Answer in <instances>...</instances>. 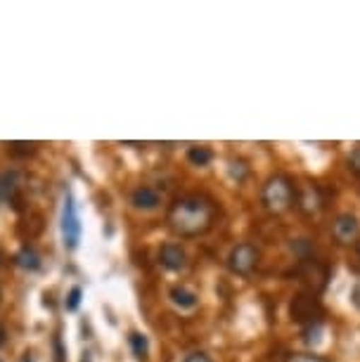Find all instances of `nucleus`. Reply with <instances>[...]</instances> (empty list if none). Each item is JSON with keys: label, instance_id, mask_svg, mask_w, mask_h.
I'll return each instance as SVG.
<instances>
[{"label": "nucleus", "instance_id": "dca6fc26", "mask_svg": "<svg viewBox=\"0 0 360 362\" xmlns=\"http://www.w3.org/2000/svg\"><path fill=\"white\" fill-rule=\"evenodd\" d=\"M79 305H81V286H74L69 296H66V310H76Z\"/></svg>", "mask_w": 360, "mask_h": 362}, {"label": "nucleus", "instance_id": "412c9836", "mask_svg": "<svg viewBox=\"0 0 360 362\" xmlns=\"http://www.w3.org/2000/svg\"><path fill=\"white\" fill-rule=\"evenodd\" d=\"M22 362H33V358H31V355H29V353H26V355H24V358H22Z\"/></svg>", "mask_w": 360, "mask_h": 362}, {"label": "nucleus", "instance_id": "f257e3e1", "mask_svg": "<svg viewBox=\"0 0 360 362\" xmlns=\"http://www.w3.org/2000/svg\"><path fill=\"white\" fill-rule=\"evenodd\" d=\"M166 225L178 237L207 235L216 225V204L202 194L180 197L171 204L166 214Z\"/></svg>", "mask_w": 360, "mask_h": 362}, {"label": "nucleus", "instance_id": "f8f14e48", "mask_svg": "<svg viewBox=\"0 0 360 362\" xmlns=\"http://www.w3.org/2000/svg\"><path fill=\"white\" fill-rule=\"evenodd\" d=\"M214 159V152L209 147H199V145H194V147H190L187 149V161L192 163V166H209Z\"/></svg>", "mask_w": 360, "mask_h": 362}, {"label": "nucleus", "instance_id": "f03ea898", "mask_svg": "<svg viewBox=\"0 0 360 362\" xmlns=\"http://www.w3.org/2000/svg\"><path fill=\"white\" fill-rule=\"evenodd\" d=\"M294 194H296L294 180L284 173H275L263 182L261 204L268 214L280 216V214H287V211L294 206Z\"/></svg>", "mask_w": 360, "mask_h": 362}, {"label": "nucleus", "instance_id": "423d86ee", "mask_svg": "<svg viewBox=\"0 0 360 362\" xmlns=\"http://www.w3.org/2000/svg\"><path fill=\"white\" fill-rule=\"evenodd\" d=\"M332 237H335L337 244H358L360 242V221L353 214H342L335 218L332 223Z\"/></svg>", "mask_w": 360, "mask_h": 362}, {"label": "nucleus", "instance_id": "2eb2a0df", "mask_svg": "<svg viewBox=\"0 0 360 362\" xmlns=\"http://www.w3.org/2000/svg\"><path fill=\"white\" fill-rule=\"evenodd\" d=\"M287 362H330V360L315 353H294V355H289Z\"/></svg>", "mask_w": 360, "mask_h": 362}, {"label": "nucleus", "instance_id": "b1692460", "mask_svg": "<svg viewBox=\"0 0 360 362\" xmlns=\"http://www.w3.org/2000/svg\"><path fill=\"white\" fill-rule=\"evenodd\" d=\"M0 362H3V360H0Z\"/></svg>", "mask_w": 360, "mask_h": 362}, {"label": "nucleus", "instance_id": "4be33fe9", "mask_svg": "<svg viewBox=\"0 0 360 362\" xmlns=\"http://www.w3.org/2000/svg\"><path fill=\"white\" fill-rule=\"evenodd\" d=\"M356 249H358V256H360V242L356 244Z\"/></svg>", "mask_w": 360, "mask_h": 362}, {"label": "nucleus", "instance_id": "6ab92c4d", "mask_svg": "<svg viewBox=\"0 0 360 362\" xmlns=\"http://www.w3.org/2000/svg\"><path fill=\"white\" fill-rule=\"evenodd\" d=\"M182 362H214L207 353H190Z\"/></svg>", "mask_w": 360, "mask_h": 362}, {"label": "nucleus", "instance_id": "5701e85b", "mask_svg": "<svg viewBox=\"0 0 360 362\" xmlns=\"http://www.w3.org/2000/svg\"><path fill=\"white\" fill-rule=\"evenodd\" d=\"M0 265H3V254H0Z\"/></svg>", "mask_w": 360, "mask_h": 362}, {"label": "nucleus", "instance_id": "aec40b11", "mask_svg": "<svg viewBox=\"0 0 360 362\" xmlns=\"http://www.w3.org/2000/svg\"><path fill=\"white\" fill-rule=\"evenodd\" d=\"M5 337H8V334H5V327H3V325H0V346H3V344H5Z\"/></svg>", "mask_w": 360, "mask_h": 362}, {"label": "nucleus", "instance_id": "4468645a", "mask_svg": "<svg viewBox=\"0 0 360 362\" xmlns=\"http://www.w3.org/2000/svg\"><path fill=\"white\" fill-rule=\"evenodd\" d=\"M128 341H131V346H133V353L138 355L140 360L145 358V355H147V339L142 337V334H131Z\"/></svg>", "mask_w": 360, "mask_h": 362}, {"label": "nucleus", "instance_id": "1a4fd4ad", "mask_svg": "<svg viewBox=\"0 0 360 362\" xmlns=\"http://www.w3.org/2000/svg\"><path fill=\"white\" fill-rule=\"evenodd\" d=\"M131 204L140 211H154V209H159V204H161V192L152 185H140L133 189Z\"/></svg>", "mask_w": 360, "mask_h": 362}, {"label": "nucleus", "instance_id": "9d476101", "mask_svg": "<svg viewBox=\"0 0 360 362\" xmlns=\"http://www.w3.org/2000/svg\"><path fill=\"white\" fill-rule=\"evenodd\" d=\"M168 296H171L175 308H180V310H192L197 308V303H199V296H197L192 289H187V286H173Z\"/></svg>", "mask_w": 360, "mask_h": 362}, {"label": "nucleus", "instance_id": "f3484780", "mask_svg": "<svg viewBox=\"0 0 360 362\" xmlns=\"http://www.w3.org/2000/svg\"><path fill=\"white\" fill-rule=\"evenodd\" d=\"M349 168H351V173L360 175V147H356L351 152V156H349Z\"/></svg>", "mask_w": 360, "mask_h": 362}, {"label": "nucleus", "instance_id": "39448f33", "mask_svg": "<svg viewBox=\"0 0 360 362\" xmlns=\"http://www.w3.org/2000/svg\"><path fill=\"white\" fill-rule=\"evenodd\" d=\"M62 239H64V247L74 251L79 247V239H81V223L76 216V206H74V197L66 194L64 197V209H62Z\"/></svg>", "mask_w": 360, "mask_h": 362}, {"label": "nucleus", "instance_id": "20e7f679", "mask_svg": "<svg viewBox=\"0 0 360 362\" xmlns=\"http://www.w3.org/2000/svg\"><path fill=\"white\" fill-rule=\"evenodd\" d=\"M294 206L308 218L318 216L325 209V197L320 192V187L315 182H301V185H296Z\"/></svg>", "mask_w": 360, "mask_h": 362}, {"label": "nucleus", "instance_id": "7ed1b4c3", "mask_svg": "<svg viewBox=\"0 0 360 362\" xmlns=\"http://www.w3.org/2000/svg\"><path fill=\"white\" fill-rule=\"evenodd\" d=\"M261 261V251L259 247H254L251 242H242L233 247V251L228 254V270L233 275H240V277H247L254 272V268L259 265Z\"/></svg>", "mask_w": 360, "mask_h": 362}, {"label": "nucleus", "instance_id": "9b49d317", "mask_svg": "<svg viewBox=\"0 0 360 362\" xmlns=\"http://www.w3.org/2000/svg\"><path fill=\"white\" fill-rule=\"evenodd\" d=\"M15 263L24 270H38L40 268V254L33 247H24L15 256Z\"/></svg>", "mask_w": 360, "mask_h": 362}, {"label": "nucleus", "instance_id": "ddd939ff", "mask_svg": "<svg viewBox=\"0 0 360 362\" xmlns=\"http://www.w3.org/2000/svg\"><path fill=\"white\" fill-rule=\"evenodd\" d=\"M10 154L12 156H29L36 152V142H10Z\"/></svg>", "mask_w": 360, "mask_h": 362}, {"label": "nucleus", "instance_id": "6e6552de", "mask_svg": "<svg viewBox=\"0 0 360 362\" xmlns=\"http://www.w3.org/2000/svg\"><path fill=\"white\" fill-rule=\"evenodd\" d=\"M22 185H24L22 170H17V168L3 170V173H0V204L15 199L17 192L22 189Z\"/></svg>", "mask_w": 360, "mask_h": 362}, {"label": "nucleus", "instance_id": "0eeeda50", "mask_svg": "<svg viewBox=\"0 0 360 362\" xmlns=\"http://www.w3.org/2000/svg\"><path fill=\"white\" fill-rule=\"evenodd\" d=\"M159 263L164 265L166 270H185L187 268V254L185 249L180 247V244H164V247L159 249Z\"/></svg>", "mask_w": 360, "mask_h": 362}, {"label": "nucleus", "instance_id": "a211bd4d", "mask_svg": "<svg viewBox=\"0 0 360 362\" xmlns=\"http://www.w3.org/2000/svg\"><path fill=\"white\" fill-rule=\"evenodd\" d=\"M52 346H55V362H64L66 353H64V346H62V341H59V337L52 339Z\"/></svg>", "mask_w": 360, "mask_h": 362}]
</instances>
